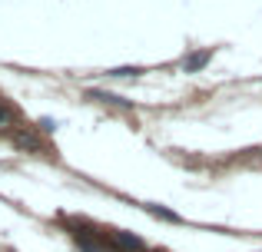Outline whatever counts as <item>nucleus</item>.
Masks as SVG:
<instances>
[{
    "mask_svg": "<svg viewBox=\"0 0 262 252\" xmlns=\"http://www.w3.org/2000/svg\"><path fill=\"white\" fill-rule=\"evenodd\" d=\"M116 242H120L123 249H140V239H129V236H116Z\"/></svg>",
    "mask_w": 262,
    "mask_h": 252,
    "instance_id": "2",
    "label": "nucleus"
},
{
    "mask_svg": "<svg viewBox=\"0 0 262 252\" xmlns=\"http://www.w3.org/2000/svg\"><path fill=\"white\" fill-rule=\"evenodd\" d=\"M206 60H209V53H196V57H189V60H186V70H203V66H206Z\"/></svg>",
    "mask_w": 262,
    "mask_h": 252,
    "instance_id": "1",
    "label": "nucleus"
}]
</instances>
